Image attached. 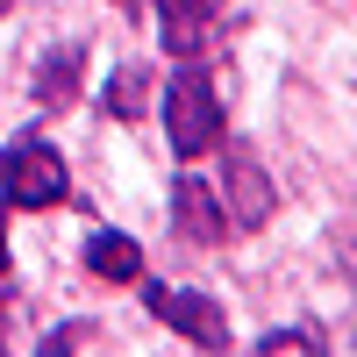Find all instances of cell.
<instances>
[{"label":"cell","instance_id":"6da1fadb","mask_svg":"<svg viewBox=\"0 0 357 357\" xmlns=\"http://www.w3.org/2000/svg\"><path fill=\"white\" fill-rule=\"evenodd\" d=\"M165 136L178 158H207L222 143V100H215V79H207V65H193V57H178L172 79H165Z\"/></svg>","mask_w":357,"mask_h":357},{"label":"cell","instance_id":"7a4b0ae2","mask_svg":"<svg viewBox=\"0 0 357 357\" xmlns=\"http://www.w3.org/2000/svg\"><path fill=\"white\" fill-rule=\"evenodd\" d=\"M65 193H72V172L43 136H22L0 151V207H29L36 215V207H57Z\"/></svg>","mask_w":357,"mask_h":357},{"label":"cell","instance_id":"3957f363","mask_svg":"<svg viewBox=\"0 0 357 357\" xmlns=\"http://www.w3.org/2000/svg\"><path fill=\"white\" fill-rule=\"evenodd\" d=\"M143 307H151L172 336H186L193 350H229V314L215 293H193V286H151L143 293Z\"/></svg>","mask_w":357,"mask_h":357},{"label":"cell","instance_id":"277c9868","mask_svg":"<svg viewBox=\"0 0 357 357\" xmlns=\"http://www.w3.org/2000/svg\"><path fill=\"white\" fill-rule=\"evenodd\" d=\"M215 151H222V143H215ZM215 200H222L229 229H264V222H272V207H279L272 178H264V165H257L250 151H222V178H215Z\"/></svg>","mask_w":357,"mask_h":357},{"label":"cell","instance_id":"5b68a950","mask_svg":"<svg viewBox=\"0 0 357 357\" xmlns=\"http://www.w3.org/2000/svg\"><path fill=\"white\" fill-rule=\"evenodd\" d=\"M172 229L186 236V243H222L229 236V215H222V200H215V178H172Z\"/></svg>","mask_w":357,"mask_h":357},{"label":"cell","instance_id":"8992f818","mask_svg":"<svg viewBox=\"0 0 357 357\" xmlns=\"http://www.w3.org/2000/svg\"><path fill=\"white\" fill-rule=\"evenodd\" d=\"M158 36L172 57H200L215 36V8L207 0H158Z\"/></svg>","mask_w":357,"mask_h":357},{"label":"cell","instance_id":"52a82bcc","mask_svg":"<svg viewBox=\"0 0 357 357\" xmlns=\"http://www.w3.org/2000/svg\"><path fill=\"white\" fill-rule=\"evenodd\" d=\"M79 65H86V50H79V43L50 50L43 65H36V107H43V114H65V107L79 100Z\"/></svg>","mask_w":357,"mask_h":357},{"label":"cell","instance_id":"ba28073f","mask_svg":"<svg viewBox=\"0 0 357 357\" xmlns=\"http://www.w3.org/2000/svg\"><path fill=\"white\" fill-rule=\"evenodd\" d=\"M86 272H93V279H107V286L143 279V250H136V236H114V229L86 236Z\"/></svg>","mask_w":357,"mask_h":357},{"label":"cell","instance_id":"9c48e42d","mask_svg":"<svg viewBox=\"0 0 357 357\" xmlns=\"http://www.w3.org/2000/svg\"><path fill=\"white\" fill-rule=\"evenodd\" d=\"M143 86H151V72H143V65H122V72L107 79V114L136 122V107H143Z\"/></svg>","mask_w":357,"mask_h":357},{"label":"cell","instance_id":"30bf717a","mask_svg":"<svg viewBox=\"0 0 357 357\" xmlns=\"http://www.w3.org/2000/svg\"><path fill=\"white\" fill-rule=\"evenodd\" d=\"M314 343H321L314 329H272V336H264L257 350H272V357H286V350H314Z\"/></svg>","mask_w":357,"mask_h":357},{"label":"cell","instance_id":"8fae6325","mask_svg":"<svg viewBox=\"0 0 357 357\" xmlns=\"http://www.w3.org/2000/svg\"><path fill=\"white\" fill-rule=\"evenodd\" d=\"M0 272H8V243H0Z\"/></svg>","mask_w":357,"mask_h":357},{"label":"cell","instance_id":"7c38bea8","mask_svg":"<svg viewBox=\"0 0 357 357\" xmlns=\"http://www.w3.org/2000/svg\"><path fill=\"white\" fill-rule=\"evenodd\" d=\"M0 15H15V0H0Z\"/></svg>","mask_w":357,"mask_h":357},{"label":"cell","instance_id":"4fadbf2b","mask_svg":"<svg viewBox=\"0 0 357 357\" xmlns=\"http://www.w3.org/2000/svg\"><path fill=\"white\" fill-rule=\"evenodd\" d=\"M114 8H129V0H114Z\"/></svg>","mask_w":357,"mask_h":357}]
</instances>
